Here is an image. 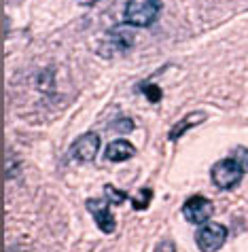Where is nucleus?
I'll return each mask as SVG.
<instances>
[{
  "mask_svg": "<svg viewBox=\"0 0 248 252\" xmlns=\"http://www.w3.org/2000/svg\"><path fill=\"white\" fill-rule=\"evenodd\" d=\"M134 45V34L130 30V26H119V28H112V30L106 34L104 40H102V55L110 58L115 53H123L127 51Z\"/></svg>",
  "mask_w": 248,
  "mask_h": 252,
  "instance_id": "20e7f679",
  "label": "nucleus"
},
{
  "mask_svg": "<svg viewBox=\"0 0 248 252\" xmlns=\"http://www.w3.org/2000/svg\"><path fill=\"white\" fill-rule=\"evenodd\" d=\"M112 127L119 129V131H132L134 129V121H132V119H121V121L112 123Z\"/></svg>",
  "mask_w": 248,
  "mask_h": 252,
  "instance_id": "ddd939ff",
  "label": "nucleus"
},
{
  "mask_svg": "<svg viewBox=\"0 0 248 252\" xmlns=\"http://www.w3.org/2000/svg\"><path fill=\"white\" fill-rule=\"evenodd\" d=\"M231 157L236 159L238 163L248 172V149H244V146H236V149H233V153H231Z\"/></svg>",
  "mask_w": 248,
  "mask_h": 252,
  "instance_id": "f8f14e48",
  "label": "nucleus"
},
{
  "mask_svg": "<svg viewBox=\"0 0 248 252\" xmlns=\"http://www.w3.org/2000/svg\"><path fill=\"white\" fill-rule=\"evenodd\" d=\"M104 193H106V199H108V204H115V206H121V204H125L127 199H132L127 193L119 191V189H115L112 185H106L104 187Z\"/></svg>",
  "mask_w": 248,
  "mask_h": 252,
  "instance_id": "9d476101",
  "label": "nucleus"
},
{
  "mask_svg": "<svg viewBox=\"0 0 248 252\" xmlns=\"http://www.w3.org/2000/svg\"><path fill=\"white\" fill-rule=\"evenodd\" d=\"M244 172L246 170L238 163L236 159L227 157V159L216 161V163L210 167V178H212V183H214L218 189H223V191H229V189L240 185V180H242Z\"/></svg>",
  "mask_w": 248,
  "mask_h": 252,
  "instance_id": "f03ea898",
  "label": "nucleus"
},
{
  "mask_svg": "<svg viewBox=\"0 0 248 252\" xmlns=\"http://www.w3.org/2000/svg\"><path fill=\"white\" fill-rule=\"evenodd\" d=\"M155 252H176V246H174V242L164 240V242H159L157 246H155Z\"/></svg>",
  "mask_w": 248,
  "mask_h": 252,
  "instance_id": "4468645a",
  "label": "nucleus"
},
{
  "mask_svg": "<svg viewBox=\"0 0 248 252\" xmlns=\"http://www.w3.org/2000/svg\"><path fill=\"white\" fill-rule=\"evenodd\" d=\"M227 242V229L223 225H202L195 233V244L202 252H216Z\"/></svg>",
  "mask_w": 248,
  "mask_h": 252,
  "instance_id": "7ed1b4c3",
  "label": "nucleus"
},
{
  "mask_svg": "<svg viewBox=\"0 0 248 252\" xmlns=\"http://www.w3.org/2000/svg\"><path fill=\"white\" fill-rule=\"evenodd\" d=\"M140 92H142L146 100H148V102H153V104L161 102V97H164L161 89H159L157 85H153V83H142V85H140Z\"/></svg>",
  "mask_w": 248,
  "mask_h": 252,
  "instance_id": "9b49d317",
  "label": "nucleus"
},
{
  "mask_svg": "<svg viewBox=\"0 0 248 252\" xmlns=\"http://www.w3.org/2000/svg\"><path fill=\"white\" fill-rule=\"evenodd\" d=\"M161 13V0H127L123 19L127 26L148 28L157 22Z\"/></svg>",
  "mask_w": 248,
  "mask_h": 252,
  "instance_id": "f257e3e1",
  "label": "nucleus"
},
{
  "mask_svg": "<svg viewBox=\"0 0 248 252\" xmlns=\"http://www.w3.org/2000/svg\"><path fill=\"white\" fill-rule=\"evenodd\" d=\"M202 121H206V113H200V110H195V113H189L185 119H182V121H178L172 129H170L168 138L170 140H178L182 134H187V131L193 127V125H200Z\"/></svg>",
  "mask_w": 248,
  "mask_h": 252,
  "instance_id": "1a4fd4ad",
  "label": "nucleus"
},
{
  "mask_svg": "<svg viewBox=\"0 0 248 252\" xmlns=\"http://www.w3.org/2000/svg\"><path fill=\"white\" fill-rule=\"evenodd\" d=\"M98 151H100V136L96 131H87L81 138L74 140L72 149H70V155L81 163H89L98 157Z\"/></svg>",
  "mask_w": 248,
  "mask_h": 252,
  "instance_id": "423d86ee",
  "label": "nucleus"
},
{
  "mask_svg": "<svg viewBox=\"0 0 248 252\" xmlns=\"http://www.w3.org/2000/svg\"><path fill=\"white\" fill-rule=\"evenodd\" d=\"M134 153H136V149L127 142V140H112V142L106 146V151H104V157L108 159V161H125V159H130Z\"/></svg>",
  "mask_w": 248,
  "mask_h": 252,
  "instance_id": "6e6552de",
  "label": "nucleus"
},
{
  "mask_svg": "<svg viewBox=\"0 0 248 252\" xmlns=\"http://www.w3.org/2000/svg\"><path fill=\"white\" fill-rule=\"evenodd\" d=\"M87 210L91 212V216H94L96 225L98 229L102 231V233H115L117 229V220L115 216H112L110 208H108V199H87Z\"/></svg>",
  "mask_w": 248,
  "mask_h": 252,
  "instance_id": "0eeeda50",
  "label": "nucleus"
},
{
  "mask_svg": "<svg viewBox=\"0 0 248 252\" xmlns=\"http://www.w3.org/2000/svg\"><path fill=\"white\" fill-rule=\"evenodd\" d=\"M212 201L202 197V195H193V197H189L185 204H182V216L193 222V225H204L210 216H212Z\"/></svg>",
  "mask_w": 248,
  "mask_h": 252,
  "instance_id": "39448f33",
  "label": "nucleus"
}]
</instances>
